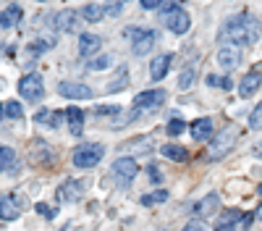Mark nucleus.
Segmentation results:
<instances>
[{
    "mask_svg": "<svg viewBox=\"0 0 262 231\" xmlns=\"http://www.w3.org/2000/svg\"><path fill=\"white\" fill-rule=\"evenodd\" d=\"M221 42L223 45H236V48H247L262 37V27L252 13H236L226 18V24L221 27Z\"/></svg>",
    "mask_w": 262,
    "mask_h": 231,
    "instance_id": "nucleus-1",
    "label": "nucleus"
},
{
    "mask_svg": "<svg viewBox=\"0 0 262 231\" xmlns=\"http://www.w3.org/2000/svg\"><path fill=\"white\" fill-rule=\"evenodd\" d=\"M105 158V147L102 144H95V142H84V144H79L76 150L71 153V160H74V165L76 168H95L100 160Z\"/></svg>",
    "mask_w": 262,
    "mask_h": 231,
    "instance_id": "nucleus-2",
    "label": "nucleus"
},
{
    "mask_svg": "<svg viewBox=\"0 0 262 231\" xmlns=\"http://www.w3.org/2000/svg\"><path fill=\"white\" fill-rule=\"evenodd\" d=\"M123 37L131 39V50H134L137 55H147L152 48H155V42H158L155 32H152V29H142V27H126Z\"/></svg>",
    "mask_w": 262,
    "mask_h": 231,
    "instance_id": "nucleus-3",
    "label": "nucleus"
},
{
    "mask_svg": "<svg viewBox=\"0 0 262 231\" xmlns=\"http://www.w3.org/2000/svg\"><path fill=\"white\" fill-rule=\"evenodd\" d=\"M27 207H29V202L24 195H18V192L0 195V221H16Z\"/></svg>",
    "mask_w": 262,
    "mask_h": 231,
    "instance_id": "nucleus-4",
    "label": "nucleus"
},
{
    "mask_svg": "<svg viewBox=\"0 0 262 231\" xmlns=\"http://www.w3.org/2000/svg\"><path fill=\"white\" fill-rule=\"evenodd\" d=\"M236 129H223L217 137H212V142H210V153H207V158L210 160H223L228 153H231V147L236 144Z\"/></svg>",
    "mask_w": 262,
    "mask_h": 231,
    "instance_id": "nucleus-5",
    "label": "nucleus"
},
{
    "mask_svg": "<svg viewBox=\"0 0 262 231\" xmlns=\"http://www.w3.org/2000/svg\"><path fill=\"white\" fill-rule=\"evenodd\" d=\"M163 21L168 24V29L173 34H186L189 32V24H191L189 13L184 8H179V6H168V11L163 13Z\"/></svg>",
    "mask_w": 262,
    "mask_h": 231,
    "instance_id": "nucleus-6",
    "label": "nucleus"
},
{
    "mask_svg": "<svg viewBox=\"0 0 262 231\" xmlns=\"http://www.w3.org/2000/svg\"><path fill=\"white\" fill-rule=\"evenodd\" d=\"M137 174H139V165H137L134 158H118L116 165H113V176L118 179L121 186H128L131 181L137 179Z\"/></svg>",
    "mask_w": 262,
    "mask_h": 231,
    "instance_id": "nucleus-7",
    "label": "nucleus"
},
{
    "mask_svg": "<svg viewBox=\"0 0 262 231\" xmlns=\"http://www.w3.org/2000/svg\"><path fill=\"white\" fill-rule=\"evenodd\" d=\"M18 95H24L27 100H39L45 95V81H42L39 74H27L18 81Z\"/></svg>",
    "mask_w": 262,
    "mask_h": 231,
    "instance_id": "nucleus-8",
    "label": "nucleus"
},
{
    "mask_svg": "<svg viewBox=\"0 0 262 231\" xmlns=\"http://www.w3.org/2000/svg\"><path fill=\"white\" fill-rule=\"evenodd\" d=\"M165 102V92L163 90H144L134 97V108L137 111H155Z\"/></svg>",
    "mask_w": 262,
    "mask_h": 231,
    "instance_id": "nucleus-9",
    "label": "nucleus"
},
{
    "mask_svg": "<svg viewBox=\"0 0 262 231\" xmlns=\"http://www.w3.org/2000/svg\"><path fill=\"white\" fill-rule=\"evenodd\" d=\"M84 189H86V184L81 179H66L58 186V200L60 202H76V200H81Z\"/></svg>",
    "mask_w": 262,
    "mask_h": 231,
    "instance_id": "nucleus-10",
    "label": "nucleus"
},
{
    "mask_svg": "<svg viewBox=\"0 0 262 231\" xmlns=\"http://www.w3.org/2000/svg\"><path fill=\"white\" fill-rule=\"evenodd\" d=\"M79 13L76 11H71V8H63V11H58L55 16H53V27H55V32H76L79 29Z\"/></svg>",
    "mask_w": 262,
    "mask_h": 231,
    "instance_id": "nucleus-11",
    "label": "nucleus"
},
{
    "mask_svg": "<svg viewBox=\"0 0 262 231\" xmlns=\"http://www.w3.org/2000/svg\"><path fill=\"white\" fill-rule=\"evenodd\" d=\"M262 84V63H257V66H252V71L242 79V84H238V95L242 97H252Z\"/></svg>",
    "mask_w": 262,
    "mask_h": 231,
    "instance_id": "nucleus-12",
    "label": "nucleus"
},
{
    "mask_svg": "<svg viewBox=\"0 0 262 231\" xmlns=\"http://www.w3.org/2000/svg\"><path fill=\"white\" fill-rule=\"evenodd\" d=\"M58 92L63 97H69V100H86V97H92V90L86 87V84H79V81H60Z\"/></svg>",
    "mask_w": 262,
    "mask_h": 231,
    "instance_id": "nucleus-13",
    "label": "nucleus"
},
{
    "mask_svg": "<svg viewBox=\"0 0 262 231\" xmlns=\"http://www.w3.org/2000/svg\"><path fill=\"white\" fill-rule=\"evenodd\" d=\"M217 63H221L226 71H233L238 63H242V48H236V45H223L221 50H217Z\"/></svg>",
    "mask_w": 262,
    "mask_h": 231,
    "instance_id": "nucleus-14",
    "label": "nucleus"
},
{
    "mask_svg": "<svg viewBox=\"0 0 262 231\" xmlns=\"http://www.w3.org/2000/svg\"><path fill=\"white\" fill-rule=\"evenodd\" d=\"M170 63H173V55H170V53H163V55H158L155 60H152V66H149L152 81L165 79V74H168V69H170Z\"/></svg>",
    "mask_w": 262,
    "mask_h": 231,
    "instance_id": "nucleus-15",
    "label": "nucleus"
},
{
    "mask_svg": "<svg viewBox=\"0 0 262 231\" xmlns=\"http://www.w3.org/2000/svg\"><path fill=\"white\" fill-rule=\"evenodd\" d=\"M217 205H221V200H217V195L212 192V195L202 197L200 202L194 205V216H196V218H210L215 210H217Z\"/></svg>",
    "mask_w": 262,
    "mask_h": 231,
    "instance_id": "nucleus-16",
    "label": "nucleus"
},
{
    "mask_svg": "<svg viewBox=\"0 0 262 231\" xmlns=\"http://www.w3.org/2000/svg\"><path fill=\"white\" fill-rule=\"evenodd\" d=\"M100 48H102V39H100L97 34H81V37H79V53H81L84 58L100 53Z\"/></svg>",
    "mask_w": 262,
    "mask_h": 231,
    "instance_id": "nucleus-17",
    "label": "nucleus"
},
{
    "mask_svg": "<svg viewBox=\"0 0 262 231\" xmlns=\"http://www.w3.org/2000/svg\"><path fill=\"white\" fill-rule=\"evenodd\" d=\"M66 121H69L71 134H74V137H81V132H84V111H79L76 105L66 108Z\"/></svg>",
    "mask_w": 262,
    "mask_h": 231,
    "instance_id": "nucleus-18",
    "label": "nucleus"
},
{
    "mask_svg": "<svg viewBox=\"0 0 262 231\" xmlns=\"http://www.w3.org/2000/svg\"><path fill=\"white\" fill-rule=\"evenodd\" d=\"M21 16H24V8L21 6H8L6 11H0V29H11V27H16L18 21H21Z\"/></svg>",
    "mask_w": 262,
    "mask_h": 231,
    "instance_id": "nucleus-19",
    "label": "nucleus"
},
{
    "mask_svg": "<svg viewBox=\"0 0 262 231\" xmlns=\"http://www.w3.org/2000/svg\"><path fill=\"white\" fill-rule=\"evenodd\" d=\"M238 218H242V210H236V207L226 210V213L221 216V221L215 223V231H236V221Z\"/></svg>",
    "mask_w": 262,
    "mask_h": 231,
    "instance_id": "nucleus-20",
    "label": "nucleus"
},
{
    "mask_svg": "<svg viewBox=\"0 0 262 231\" xmlns=\"http://www.w3.org/2000/svg\"><path fill=\"white\" fill-rule=\"evenodd\" d=\"M191 137L196 142H202V139H210L212 137V121L210 118H196L191 123Z\"/></svg>",
    "mask_w": 262,
    "mask_h": 231,
    "instance_id": "nucleus-21",
    "label": "nucleus"
},
{
    "mask_svg": "<svg viewBox=\"0 0 262 231\" xmlns=\"http://www.w3.org/2000/svg\"><path fill=\"white\" fill-rule=\"evenodd\" d=\"M160 153H163V158H170V160H176V163L189 160V153L184 150L181 144H163V147H160Z\"/></svg>",
    "mask_w": 262,
    "mask_h": 231,
    "instance_id": "nucleus-22",
    "label": "nucleus"
},
{
    "mask_svg": "<svg viewBox=\"0 0 262 231\" xmlns=\"http://www.w3.org/2000/svg\"><path fill=\"white\" fill-rule=\"evenodd\" d=\"M55 45V37H48V39H34V42H29V48H27V53L32 55V58H37V55H42L45 50H50Z\"/></svg>",
    "mask_w": 262,
    "mask_h": 231,
    "instance_id": "nucleus-23",
    "label": "nucleus"
},
{
    "mask_svg": "<svg viewBox=\"0 0 262 231\" xmlns=\"http://www.w3.org/2000/svg\"><path fill=\"white\" fill-rule=\"evenodd\" d=\"M13 163H16V153L11 150V147L0 144V174H6L8 168H13Z\"/></svg>",
    "mask_w": 262,
    "mask_h": 231,
    "instance_id": "nucleus-24",
    "label": "nucleus"
},
{
    "mask_svg": "<svg viewBox=\"0 0 262 231\" xmlns=\"http://www.w3.org/2000/svg\"><path fill=\"white\" fill-rule=\"evenodd\" d=\"M102 11H105V8H100V6L90 3V6H84V8L79 11V16H81L84 21H92V24H95V21H100V18H102Z\"/></svg>",
    "mask_w": 262,
    "mask_h": 231,
    "instance_id": "nucleus-25",
    "label": "nucleus"
},
{
    "mask_svg": "<svg viewBox=\"0 0 262 231\" xmlns=\"http://www.w3.org/2000/svg\"><path fill=\"white\" fill-rule=\"evenodd\" d=\"M163 200H168V192H165V189H158V192H152V195H144V197H142V205H144V207L160 205Z\"/></svg>",
    "mask_w": 262,
    "mask_h": 231,
    "instance_id": "nucleus-26",
    "label": "nucleus"
},
{
    "mask_svg": "<svg viewBox=\"0 0 262 231\" xmlns=\"http://www.w3.org/2000/svg\"><path fill=\"white\" fill-rule=\"evenodd\" d=\"M207 84L210 87H223V90H231L233 87V81H231V76H207Z\"/></svg>",
    "mask_w": 262,
    "mask_h": 231,
    "instance_id": "nucleus-27",
    "label": "nucleus"
},
{
    "mask_svg": "<svg viewBox=\"0 0 262 231\" xmlns=\"http://www.w3.org/2000/svg\"><path fill=\"white\" fill-rule=\"evenodd\" d=\"M6 116H8V118H21V116H24V108H21L18 100L6 102Z\"/></svg>",
    "mask_w": 262,
    "mask_h": 231,
    "instance_id": "nucleus-28",
    "label": "nucleus"
},
{
    "mask_svg": "<svg viewBox=\"0 0 262 231\" xmlns=\"http://www.w3.org/2000/svg\"><path fill=\"white\" fill-rule=\"evenodd\" d=\"M249 129H254V132L262 129V102L257 105V108L252 111V116H249Z\"/></svg>",
    "mask_w": 262,
    "mask_h": 231,
    "instance_id": "nucleus-29",
    "label": "nucleus"
},
{
    "mask_svg": "<svg viewBox=\"0 0 262 231\" xmlns=\"http://www.w3.org/2000/svg\"><path fill=\"white\" fill-rule=\"evenodd\" d=\"M53 113L50 111H37V116H34V123H39V126H55V118H50Z\"/></svg>",
    "mask_w": 262,
    "mask_h": 231,
    "instance_id": "nucleus-30",
    "label": "nucleus"
},
{
    "mask_svg": "<svg viewBox=\"0 0 262 231\" xmlns=\"http://www.w3.org/2000/svg\"><path fill=\"white\" fill-rule=\"evenodd\" d=\"M194 84V69L189 66V69H184V74H181V79H179V87L181 90H189Z\"/></svg>",
    "mask_w": 262,
    "mask_h": 231,
    "instance_id": "nucleus-31",
    "label": "nucleus"
},
{
    "mask_svg": "<svg viewBox=\"0 0 262 231\" xmlns=\"http://www.w3.org/2000/svg\"><path fill=\"white\" fill-rule=\"evenodd\" d=\"M184 129H186V123H184L181 118H170V123H168V134H170V137H179Z\"/></svg>",
    "mask_w": 262,
    "mask_h": 231,
    "instance_id": "nucleus-32",
    "label": "nucleus"
},
{
    "mask_svg": "<svg viewBox=\"0 0 262 231\" xmlns=\"http://www.w3.org/2000/svg\"><path fill=\"white\" fill-rule=\"evenodd\" d=\"M34 210H37V213H39L42 218H50V221L55 218V207H50V205H45V202H39Z\"/></svg>",
    "mask_w": 262,
    "mask_h": 231,
    "instance_id": "nucleus-33",
    "label": "nucleus"
},
{
    "mask_svg": "<svg viewBox=\"0 0 262 231\" xmlns=\"http://www.w3.org/2000/svg\"><path fill=\"white\" fill-rule=\"evenodd\" d=\"M95 113L97 116H116V113H121V108H118V105H100Z\"/></svg>",
    "mask_w": 262,
    "mask_h": 231,
    "instance_id": "nucleus-34",
    "label": "nucleus"
},
{
    "mask_svg": "<svg viewBox=\"0 0 262 231\" xmlns=\"http://www.w3.org/2000/svg\"><path fill=\"white\" fill-rule=\"evenodd\" d=\"M105 66H111V58H107V55H100L97 60L90 63V69H95V71H97V69H105Z\"/></svg>",
    "mask_w": 262,
    "mask_h": 231,
    "instance_id": "nucleus-35",
    "label": "nucleus"
},
{
    "mask_svg": "<svg viewBox=\"0 0 262 231\" xmlns=\"http://www.w3.org/2000/svg\"><path fill=\"white\" fill-rule=\"evenodd\" d=\"M147 174H149V181L152 184H160L163 179H160V171H158V165H147Z\"/></svg>",
    "mask_w": 262,
    "mask_h": 231,
    "instance_id": "nucleus-36",
    "label": "nucleus"
},
{
    "mask_svg": "<svg viewBox=\"0 0 262 231\" xmlns=\"http://www.w3.org/2000/svg\"><path fill=\"white\" fill-rule=\"evenodd\" d=\"M160 3H163V0H142V8L144 11H152V8H158Z\"/></svg>",
    "mask_w": 262,
    "mask_h": 231,
    "instance_id": "nucleus-37",
    "label": "nucleus"
},
{
    "mask_svg": "<svg viewBox=\"0 0 262 231\" xmlns=\"http://www.w3.org/2000/svg\"><path fill=\"white\" fill-rule=\"evenodd\" d=\"M105 11L111 13V16H118V13H121V6H118V3H107V6H105Z\"/></svg>",
    "mask_w": 262,
    "mask_h": 231,
    "instance_id": "nucleus-38",
    "label": "nucleus"
},
{
    "mask_svg": "<svg viewBox=\"0 0 262 231\" xmlns=\"http://www.w3.org/2000/svg\"><path fill=\"white\" fill-rule=\"evenodd\" d=\"M181 231H205V228H202L200 223H196V221H189V223H186V226H184Z\"/></svg>",
    "mask_w": 262,
    "mask_h": 231,
    "instance_id": "nucleus-39",
    "label": "nucleus"
},
{
    "mask_svg": "<svg viewBox=\"0 0 262 231\" xmlns=\"http://www.w3.org/2000/svg\"><path fill=\"white\" fill-rule=\"evenodd\" d=\"M252 221H257L254 218V213H247V216H242V228H249V223Z\"/></svg>",
    "mask_w": 262,
    "mask_h": 231,
    "instance_id": "nucleus-40",
    "label": "nucleus"
},
{
    "mask_svg": "<svg viewBox=\"0 0 262 231\" xmlns=\"http://www.w3.org/2000/svg\"><path fill=\"white\" fill-rule=\"evenodd\" d=\"M254 218H257V221H262V205L257 207V213H254Z\"/></svg>",
    "mask_w": 262,
    "mask_h": 231,
    "instance_id": "nucleus-41",
    "label": "nucleus"
},
{
    "mask_svg": "<svg viewBox=\"0 0 262 231\" xmlns=\"http://www.w3.org/2000/svg\"><path fill=\"white\" fill-rule=\"evenodd\" d=\"M257 195H259V197H262V184H259V186H257Z\"/></svg>",
    "mask_w": 262,
    "mask_h": 231,
    "instance_id": "nucleus-42",
    "label": "nucleus"
},
{
    "mask_svg": "<svg viewBox=\"0 0 262 231\" xmlns=\"http://www.w3.org/2000/svg\"><path fill=\"white\" fill-rule=\"evenodd\" d=\"M0 113H6V108H0Z\"/></svg>",
    "mask_w": 262,
    "mask_h": 231,
    "instance_id": "nucleus-43",
    "label": "nucleus"
},
{
    "mask_svg": "<svg viewBox=\"0 0 262 231\" xmlns=\"http://www.w3.org/2000/svg\"><path fill=\"white\" fill-rule=\"evenodd\" d=\"M39 3H42V0H39Z\"/></svg>",
    "mask_w": 262,
    "mask_h": 231,
    "instance_id": "nucleus-44",
    "label": "nucleus"
}]
</instances>
